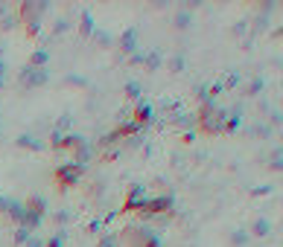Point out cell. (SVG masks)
<instances>
[{
  "label": "cell",
  "mask_w": 283,
  "mask_h": 247,
  "mask_svg": "<svg viewBox=\"0 0 283 247\" xmlns=\"http://www.w3.org/2000/svg\"><path fill=\"white\" fill-rule=\"evenodd\" d=\"M196 125L210 137L225 134V108H219L216 102H205L202 111L196 114Z\"/></svg>",
  "instance_id": "6da1fadb"
},
{
  "label": "cell",
  "mask_w": 283,
  "mask_h": 247,
  "mask_svg": "<svg viewBox=\"0 0 283 247\" xmlns=\"http://www.w3.org/2000/svg\"><path fill=\"white\" fill-rule=\"evenodd\" d=\"M117 242L123 247H161V239L152 227H143V224H129L123 227V233L117 236Z\"/></svg>",
  "instance_id": "7a4b0ae2"
},
{
  "label": "cell",
  "mask_w": 283,
  "mask_h": 247,
  "mask_svg": "<svg viewBox=\"0 0 283 247\" xmlns=\"http://www.w3.org/2000/svg\"><path fill=\"white\" fill-rule=\"evenodd\" d=\"M23 207H26V213H23V221H20V227H26V230H35V227L44 221L47 198H44V195H35V198H29Z\"/></svg>",
  "instance_id": "3957f363"
},
{
  "label": "cell",
  "mask_w": 283,
  "mask_h": 247,
  "mask_svg": "<svg viewBox=\"0 0 283 247\" xmlns=\"http://www.w3.org/2000/svg\"><path fill=\"white\" fill-rule=\"evenodd\" d=\"M175 207V198L172 195H158V198H146L143 201V207L137 210L143 218H155V215H164V213H170Z\"/></svg>",
  "instance_id": "277c9868"
},
{
  "label": "cell",
  "mask_w": 283,
  "mask_h": 247,
  "mask_svg": "<svg viewBox=\"0 0 283 247\" xmlns=\"http://www.w3.org/2000/svg\"><path fill=\"white\" fill-rule=\"evenodd\" d=\"M50 9V3L47 0H26V3H20V9H18V17L23 20V23H29V26H41L38 20H41V15Z\"/></svg>",
  "instance_id": "5b68a950"
},
{
  "label": "cell",
  "mask_w": 283,
  "mask_h": 247,
  "mask_svg": "<svg viewBox=\"0 0 283 247\" xmlns=\"http://www.w3.org/2000/svg\"><path fill=\"white\" fill-rule=\"evenodd\" d=\"M85 178V166H76V163H61L58 169H56V181H58V186H76L79 181Z\"/></svg>",
  "instance_id": "8992f818"
},
{
  "label": "cell",
  "mask_w": 283,
  "mask_h": 247,
  "mask_svg": "<svg viewBox=\"0 0 283 247\" xmlns=\"http://www.w3.org/2000/svg\"><path fill=\"white\" fill-rule=\"evenodd\" d=\"M18 79H20V87H26V90L29 87H41V84L50 82V70L47 67H23Z\"/></svg>",
  "instance_id": "52a82bcc"
},
{
  "label": "cell",
  "mask_w": 283,
  "mask_h": 247,
  "mask_svg": "<svg viewBox=\"0 0 283 247\" xmlns=\"http://www.w3.org/2000/svg\"><path fill=\"white\" fill-rule=\"evenodd\" d=\"M134 134H140V125L123 122V125H117L114 131H108V134L102 137V146H117V143H123V140H129V137H134Z\"/></svg>",
  "instance_id": "ba28073f"
},
{
  "label": "cell",
  "mask_w": 283,
  "mask_h": 247,
  "mask_svg": "<svg viewBox=\"0 0 283 247\" xmlns=\"http://www.w3.org/2000/svg\"><path fill=\"white\" fill-rule=\"evenodd\" d=\"M143 201H146V186L143 183H134L132 189H129V195H126V204H123V210H140L143 207Z\"/></svg>",
  "instance_id": "9c48e42d"
},
{
  "label": "cell",
  "mask_w": 283,
  "mask_h": 247,
  "mask_svg": "<svg viewBox=\"0 0 283 247\" xmlns=\"http://www.w3.org/2000/svg\"><path fill=\"white\" fill-rule=\"evenodd\" d=\"M0 210H3L9 218H15V221H18V227H20V221H23V213H26L23 201H15V198H0Z\"/></svg>",
  "instance_id": "30bf717a"
},
{
  "label": "cell",
  "mask_w": 283,
  "mask_h": 247,
  "mask_svg": "<svg viewBox=\"0 0 283 247\" xmlns=\"http://www.w3.org/2000/svg\"><path fill=\"white\" fill-rule=\"evenodd\" d=\"M73 157H76V160H73L76 166H88V160L94 157V146H91V143H88V140L82 137V140H79V143L73 146Z\"/></svg>",
  "instance_id": "8fae6325"
},
{
  "label": "cell",
  "mask_w": 283,
  "mask_h": 247,
  "mask_svg": "<svg viewBox=\"0 0 283 247\" xmlns=\"http://www.w3.org/2000/svg\"><path fill=\"white\" fill-rule=\"evenodd\" d=\"M120 49L123 52H137V29H126L123 32V38H120Z\"/></svg>",
  "instance_id": "7c38bea8"
},
{
  "label": "cell",
  "mask_w": 283,
  "mask_h": 247,
  "mask_svg": "<svg viewBox=\"0 0 283 247\" xmlns=\"http://www.w3.org/2000/svg\"><path fill=\"white\" fill-rule=\"evenodd\" d=\"M149 119H152V105H146V102H140V105H137V111H134V119H132V122L143 128V125H146Z\"/></svg>",
  "instance_id": "4fadbf2b"
},
{
  "label": "cell",
  "mask_w": 283,
  "mask_h": 247,
  "mask_svg": "<svg viewBox=\"0 0 283 247\" xmlns=\"http://www.w3.org/2000/svg\"><path fill=\"white\" fill-rule=\"evenodd\" d=\"M15 146H20V148H29V151H41V148H44V143H41V140H35L32 134H20V137L15 140Z\"/></svg>",
  "instance_id": "5bb4252c"
},
{
  "label": "cell",
  "mask_w": 283,
  "mask_h": 247,
  "mask_svg": "<svg viewBox=\"0 0 283 247\" xmlns=\"http://www.w3.org/2000/svg\"><path fill=\"white\" fill-rule=\"evenodd\" d=\"M79 32H82L85 38H91V35H94V15H91L88 9L82 12V23H79Z\"/></svg>",
  "instance_id": "9a60e30c"
},
{
  "label": "cell",
  "mask_w": 283,
  "mask_h": 247,
  "mask_svg": "<svg viewBox=\"0 0 283 247\" xmlns=\"http://www.w3.org/2000/svg\"><path fill=\"white\" fill-rule=\"evenodd\" d=\"M251 233H254V236H260V239H266V236L272 233V221H269V218H257V221H254V227H251Z\"/></svg>",
  "instance_id": "2e32d148"
},
{
  "label": "cell",
  "mask_w": 283,
  "mask_h": 247,
  "mask_svg": "<svg viewBox=\"0 0 283 247\" xmlns=\"http://www.w3.org/2000/svg\"><path fill=\"white\" fill-rule=\"evenodd\" d=\"M193 23V12L190 9H181L178 15H175V29H187Z\"/></svg>",
  "instance_id": "e0dca14e"
},
{
  "label": "cell",
  "mask_w": 283,
  "mask_h": 247,
  "mask_svg": "<svg viewBox=\"0 0 283 247\" xmlns=\"http://www.w3.org/2000/svg\"><path fill=\"white\" fill-rule=\"evenodd\" d=\"M47 61H50V52L47 49H35L32 58H29V67H47Z\"/></svg>",
  "instance_id": "ac0fdd59"
},
{
  "label": "cell",
  "mask_w": 283,
  "mask_h": 247,
  "mask_svg": "<svg viewBox=\"0 0 283 247\" xmlns=\"http://www.w3.org/2000/svg\"><path fill=\"white\" fill-rule=\"evenodd\" d=\"M161 61H164L161 49H152V52H146V58H143V64H146L149 70H158V67H161Z\"/></svg>",
  "instance_id": "d6986e66"
},
{
  "label": "cell",
  "mask_w": 283,
  "mask_h": 247,
  "mask_svg": "<svg viewBox=\"0 0 283 247\" xmlns=\"http://www.w3.org/2000/svg\"><path fill=\"white\" fill-rule=\"evenodd\" d=\"M263 87H266V79H263V76H254V79L248 82V90H245V93H248V96H260Z\"/></svg>",
  "instance_id": "ffe728a7"
},
{
  "label": "cell",
  "mask_w": 283,
  "mask_h": 247,
  "mask_svg": "<svg viewBox=\"0 0 283 247\" xmlns=\"http://www.w3.org/2000/svg\"><path fill=\"white\" fill-rule=\"evenodd\" d=\"M175 125L178 128H193L196 125V114H178L175 116Z\"/></svg>",
  "instance_id": "44dd1931"
},
{
  "label": "cell",
  "mask_w": 283,
  "mask_h": 247,
  "mask_svg": "<svg viewBox=\"0 0 283 247\" xmlns=\"http://www.w3.org/2000/svg\"><path fill=\"white\" fill-rule=\"evenodd\" d=\"M231 245L245 247L248 245V233H245V230H234V233H231Z\"/></svg>",
  "instance_id": "7402d4cb"
},
{
  "label": "cell",
  "mask_w": 283,
  "mask_h": 247,
  "mask_svg": "<svg viewBox=\"0 0 283 247\" xmlns=\"http://www.w3.org/2000/svg\"><path fill=\"white\" fill-rule=\"evenodd\" d=\"M96 44H102V47H108L111 44V32H105V29H94V35H91Z\"/></svg>",
  "instance_id": "603a6c76"
},
{
  "label": "cell",
  "mask_w": 283,
  "mask_h": 247,
  "mask_svg": "<svg viewBox=\"0 0 283 247\" xmlns=\"http://www.w3.org/2000/svg\"><path fill=\"white\" fill-rule=\"evenodd\" d=\"M140 90H143L140 82H126V93H129L132 99H140Z\"/></svg>",
  "instance_id": "cb8c5ba5"
},
{
  "label": "cell",
  "mask_w": 283,
  "mask_h": 247,
  "mask_svg": "<svg viewBox=\"0 0 283 247\" xmlns=\"http://www.w3.org/2000/svg\"><path fill=\"white\" fill-rule=\"evenodd\" d=\"M248 134H254V137H269V134H272V125H251Z\"/></svg>",
  "instance_id": "d4e9b609"
},
{
  "label": "cell",
  "mask_w": 283,
  "mask_h": 247,
  "mask_svg": "<svg viewBox=\"0 0 283 247\" xmlns=\"http://www.w3.org/2000/svg\"><path fill=\"white\" fill-rule=\"evenodd\" d=\"M32 236V230H26V227H18L15 230V245H26V239Z\"/></svg>",
  "instance_id": "484cf974"
},
{
  "label": "cell",
  "mask_w": 283,
  "mask_h": 247,
  "mask_svg": "<svg viewBox=\"0 0 283 247\" xmlns=\"http://www.w3.org/2000/svg\"><path fill=\"white\" fill-rule=\"evenodd\" d=\"M64 242H67V233L61 230V233H56V236H53V239H50L44 247H64Z\"/></svg>",
  "instance_id": "4316f807"
},
{
  "label": "cell",
  "mask_w": 283,
  "mask_h": 247,
  "mask_svg": "<svg viewBox=\"0 0 283 247\" xmlns=\"http://www.w3.org/2000/svg\"><path fill=\"white\" fill-rule=\"evenodd\" d=\"M283 160V151H281V146H278V148H275V151H272V169H275V172H281V163Z\"/></svg>",
  "instance_id": "83f0119b"
},
{
  "label": "cell",
  "mask_w": 283,
  "mask_h": 247,
  "mask_svg": "<svg viewBox=\"0 0 283 247\" xmlns=\"http://www.w3.org/2000/svg\"><path fill=\"white\" fill-rule=\"evenodd\" d=\"M70 29V17H58L56 20V35H61V32H67Z\"/></svg>",
  "instance_id": "f1b7e54d"
},
{
  "label": "cell",
  "mask_w": 283,
  "mask_h": 247,
  "mask_svg": "<svg viewBox=\"0 0 283 247\" xmlns=\"http://www.w3.org/2000/svg\"><path fill=\"white\" fill-rule=\"evenodd\" d=\"M70 122H73V119H70L67 114H64V116H58V122H56V134H61L64 128H70Z\"/></svg>",
  "instance_id": "f546056e"
},
{
  "label": "cell",
  "mask_w": 283,
  "mask_h": 247,
  "mask_svg": "<svg viewBox=\"0 0 283 247\" xmlns=\"http://www.w3.org/2000/svg\"><path fill=\"white\" fill-rule=\"evenodd\" d=\"M44 245H47V242H44V239H41L38 233H32V236L26 239V245H23V247H44Z\"/></svg>",
  "instance_id": "4dcf8cb0"
},
{
  "label": "cell",
  "mask_w": 283,
  "mask_h": 247,
  "mask_svg": "<svg viewBox=\"0 0 283 247\" xmlns=\"http://www.w3.org/2000/svg\"><path fill=\"white\" fill-rule=\"evenodd\" d=\"M53 218H56V221H58V224H67V221H70V218H73V215H70V210H58V213H56V215H53Z\"/></svg>",
  "instance_id": "1f68e13d"
},
{
  "label": "cell",
  "mask_w": 283,
  "mask_h": 247,
  "mask_svg": "<svg viewBox=\"0 0 283 247\" xmlns=\"http://www.w3.org/2000/svg\"><path fill=\"white\" fill-rule=\"evenodd\" d=\"M64 82H67V84H79V87H88V79H82V76H67Z\"/></svg>",
  "instance_id": "d6a6232c"
},
{
  "label": "cell",
  "mask_w": 283,
  "mask_h": 247,
  "mask_svg": "<svg viewBox=\"0 0 283 247\" xmlns=\"http://www.w3.org/2000/svg\"><path fill=\"white\" fill-rule=\"evenodd\" d=\"M172 70H175V73H181V70H184V55H181V52L172 58Z\"/></svg>",
  "instance_id": "836d02e7"
},
{
  "label": "cell",
  "mask_w": 283,
  "mask_h": 247,
  "mask_svg": "<svg viewBox=\"0 0 283 247\" xmlns=\"http://www.w3.org/2000/svg\"><path fill=\"white\" fill-rule=\"evenodd\" d=\"M126 143H129V148H140V146H143V137H140V134H134V137H129Z\"/></svg>",
  "instance_id": "e575fe53"
},
{
  "label": "cell",
  "mask_w": 283,
  "mask_h": 247,
  "mask_svg": "<svg viewBox=\"0 0 283 247\" xmlns=\"http://www.w3.org/2000/svg\"><path fill=\"white\" fill-rule=\"evenodd\" d=\"M237 84H240V73H231V76H228V82H225L222 87H237Z\"/></svg>",
  "instance_id": "d590c367"
},
{
  "label": "cell",
  "mask_w": 283,
  "mask_h": 247,
  "mask_svg": "<svg viewBox=\"0 0 283 247\" xmlns=\"http://www.w3.org/2000/svg\"><path fill=\"white\" fill-rule=\"evenodd\" d=\"M143 58H146V52H132V64H143Z\"/></svg>",
  "instance_id": "8d00e7d4"
},
{
  "label": "cell",
  "mask_w": 283,
  "mask_h": 247,
  "mask_svg": "<svg viewBox=\"0 0 283 247\" xmlns=\"http://www.w3.org/2000/svg\"><path fill=\"white\" fill-rule=\"evenodd\" d=\"M272 192V186H257V189H251V195H269Z\"/></svg>",
  "instance_id": "74e56055"
},
{
  "label": "cell",
  "mask_w": 283,
  "mask_h": 247,
  "mask_svg": "<svg viewBox=\"0 0 283 247\" xmlns=\"http://www.w3.org/2000/svg\"><path fill=\"white\" fill-rule=\"evenodd\" d=\"M0 26H3V29H12V26H15V17H3V23H0Z\"/></svg>",
  "instance_id": "f35d334b"
},
{
  "label": "cell",
  "mask_w": 283,
  "mask_h": 247,
  "mask_svg": "<svg viewBox=\"0 0 283 247\" xmlns=\"http://www.w3.org/2000/svg\"><path fill=\"white\" fill-rule=\"evenodd\" d=\"M3 79H6V61L0 58V87H3Z\"/></svg>",
  "instance_id": "ab89813d"
},
{
  "label": "cell",
  "mask_w": 283,
  "mask_h": 247,
  "mask_svg": "<svg viewBox=\"0 0 283 247\" xmlns=\"http://www.w3.org/2000/svg\"><path fill=\"white\" fill-rule=\"evenodd\" d=\"M3 15H6V3H0V17H3Z\"/></svg>",
  "instance_id": "60d3db41"
}]
</instances>
